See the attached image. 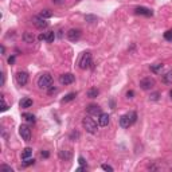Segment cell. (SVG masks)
Wrapping results in <instances>:
<instances>
[{
  "label": "cell",
  "instance_id": "6da1fadb",
  "mask_svg": "<svg viewBox=\"0 0 172 172\" xmlns=\"http://www.w3.org/2000/svg\"><path fill=\"white\" fill-rule=\"evenodd\" d=\"M82 127L86 129L88 133H91V134L97 133V124H95V121L91 118V117L86 116L84 120H82Z\"/></svg>",
  "mask_w": 172,
  "mask_h": 172
},
{
  "label": "cell",
  "instance_id": "4316f807",
  "mask_svg": "<svg viewBox=\"0 0 172 172\" xmlns=\"http://www.w3.org/2000/svg\"><path fill=\"white\" fill-rule=\"evenodd\" d=\"M0 171H1V172H14L11 167H8V165H6V164L0 165Z\"/></svg>",
  "mask_w": 172,
  "mask_h": 172
},
{
  "label": "cell",
  "instance_id": "ba28073f",
  "mask_svg": "<svg viewBox=\"0 0 172 172\" xmlns=\"http://www.w3.org/2000/svg\"><path fill=\"white\" fill-rule=\"evenodd\" d=\"M16 82H18L20 86H24L28 82V74L26 73V71H19V73L16 74Z\"/></svg>",
  "mask_w": 172,
  "mask_h": 172
},
{
  "label": "cell",
  "instance_id": "b9f144b4",
  "mask_svg": "<svg viewBox=\"0 0 172 172\" xmlns=\"http://www.w3.org/2000/svg\"><path fill=\"white\" fill-rule=\"evenodd\" d=\"M1 85H4V74L1 73Z\"/></svg>",
  "mask_w": 172,
  "mask_h": 172
},
{
  "label": "cell",
  "instance_id": "836d02e7",
  "mask_svg": "<svg viewBox=\"0 0 172 172\" xmlns=\"http://www.w3.org/2000/svg\"><path fill=\"white\" fill-rule=\"evenodd\" d=\"M78 163L81 165H86V162H85V159L82 157V156H79V159H78Z\"/></svg>",
  "mask_w": 172,
  "mask_h": 172
},
{
  "label": "cell",
  "instance_id": "60d3db41",
  "mask_svg": "<svg viewBox=\"0 0 172 172\" xmlns=\"http://www.w3.org/2000/svg\"><path fill=\"white\" fill-rule=\"evenodd\" d=\"M4 53H6V47H4V46H1V54L4 55Z\"/></svg>",
  "mask_w": 172,
  "mask_h": 172
},
{
  "label": "cell",
  "instance_id": "8992f818",
  "mask_svg": "<svg viewBox=\"0 0 172 172\" xmlns=\"http://www.w3.org/2000/svg\"><path fill=\"white\" fill-rule=\"evenodd\" d=\"M153 86H155V79L151 77L143 78L140 81V88L143 89V90H151Z\"/></svg>",
  "mask_w": 172,
  "mask_h": 172
},
{
  "label": "cell",
  "instance_id": "7c38bea8",
  "mask_svg": "<svg viewBox=\"0 0 172 172\" xmlns=\"http://www.w3.org/2000/svg\"><path fill=\"white\" fill-rule=\"evenodd\" d=\"M109 121H110V117H109L108 113H101L98 116V124L101 127H108Z\"/></svg>",
  "mask_w": 172,
  "mask_h": 172
},
{
  "label": "cell",
  "instance_id": "d6986e66",
  "mask_svg": "<svg viewBox=\"0 0 172 172\" xmlns=\"http://www.w3.org/2000/svg\"><path fill=\"white\" fill-rule=\"evenodd\" d=\"M54 39H55V32L54 31H49V32H46V42H54Z\"/></svg>",
  "mask_w": 172,
  "mask_h": 172
},
{
  "label": "cell",
  "instance_id": "4fadbf2b",
  "mask_svg": "<svg viewBox=\"0 0 172 172\" xmlns=\"http://www.w3.org/2000/svg\"><path fill=\"white\" fill-rule=\"evenodd\" d=\"M130 125H132V123H130L129 117H128L127 114H124V116L120 117V127L121 128H129Z\"/></svg>",
  "mask_w": 172,
  "mask_h": 172
},
{
  "label": "cell",
  "instance_id": "8fae6325",
  "mask_svg": "<svg viewBox=\"0 0 172 172\" xmlns=\"http://www.w3.org/2000/svg\"><path fill=\"white\" fill-rule=\"evenodd\" d=\"M34 24L42 30V28H46L49 26V22H46V19L40 18V16H35V18H34Z\"/></svg>",
  "mask_w": 172,
  "mask_h": 172
},
{
  "label": "cell",
  "instance_id": "30bf717a",
  "mask_svg": "<svg viewBox=\"0 0 172 172\" xmlns=\"http://www.w3.org/2000/svg\"><path fill=\"white\" fill-rule=\"evenodd\" d=\"M86 112L89 113V114H94V116H100L101 114V108H100L97 104H91V105H89L88 108H86Z\"/></svg>",
  "mask_w": 172,
  "mask_h": 172
},
{
  "label": "cell",
  "instance_id": "ee69618b",
  "mask_svg": "<svg viewBox=\"0 0 172 172\" xmlns=\"http://www.w3.org/2000/svg\"><path fill=\"white\" fill-rule=\"evenodd\" d=\"M171 169H172V168H171Z\"/></svg>",
  "mask_w": 172,
  "mask_h": 172
},
{
  "label": "cell",
  "instance_id": "d590c367",
  "mask_svg": "<svg viewBox=\"0 0 172 172\" xmlns=\"http://www.w3.org/2000/svg\"><path fill=\"white\" fill-rule=\"evenodd\" d=\"M40 156H42V157H45V159H47V157H49V156H50V153H49V152H47V151H43L42 153H40Z\"/></svg>",
  "mask_w": 172,
  "mask_h": 172
},
{
  "label": "cell",
  "instance_id": "d6a6232c",
  "mask_svg": "<svg viewBox=\"0 0 172 172\" xmlns=\"http://www.w3.org/2000/svg\"><path fill=\"white\" fill-rule=\"evenodd\" d=\"M56 90H58V89H56L55 86H50L49 90H47V93H49V94L51 95V94H54V93H56Z\"/></svg>",
  "mask_w": 172,
  "mask_h": 172
},
{
  "label": "cell",
  "instance_id": "9c48e42d",
  "mask_svg": "<svg viewBox=\"0 0 172 172\" xmlns=\"http://www.w3.org/2000/svg\"><path fill=\"white\" fill-rule=\"evenodd\" d=\"M134 12H136L137 15H143V16H148V18L153 15V11L147 8V7H136L134 8Z\"/></svg>",
  "mask_w": 172,
  "mask_h": 172
},
{
  "label": "cell",
  "instance_id": "5b68a950",
  "mask_svg": "<svg viewBox=\"0 0 172 172\" xmlns=\"http://www.w3.org/2000/svg\"><path fill=\"white\" fill-rule=\"evenodd\" d=\"M66 36L70 42H77V40H79V38H81V30H78V28H71V30L67 31Z\"/></svg>",
  "mask_w": 172,
  "mask_h": 172
},
{
  "label": "cell",
  "instance_id": "7a4b0ae2",
  "mask_svg": "<svg viewBox=\"0 0 172 172\" xmlns=\"http://www.w3.org/2000/svg\"><path fill=\"white\" fill-rule=\"evenodd\" d=\"M90 65H91V54L89 53V51L82 53L81 56H79V61H78V66H79V69L86 70L88 67H90Z\"/></svg>",
  "mask_w": 172,
  "mask_h": 172
},
{
  "label": "cell",
  "instance_id": "f35d334b",
  "mask_svg": "<svg viewBox=\"0 0 172 172\" xmlns=\"http://www.w3.org/2000/svg\"><path fill=\"white\" fill-rule=\"evenodd\" d=\"M159 98V93H155V94L151 95V100H157Z\"/></svg>",
  "mask_w": 172,
  "mask_h": 172
},
{
  "label": "cell",
  "instance_id": "d4e9b609",
  "mask_svg": "<svg viewBox=\"0 0 172 172\" xmlns=\"http://www.w3.org/2000/svg\"><path fill=\"white\" fill-rule=\"evenodd\" d=\"M59 157L61 159H65V160H69V159H70L71 157V153H70V152H67V151H61L59 152Z\"/></svg>",
  "mask_w": 172,
  "mask_h": 172
},
{
  "label": "cell",
  "instance_id": "83f0119b",
  "mask_svg": "<svg viewBox=\"0 0 172 172\" xmlns=\"http://www.w3.org/2000/svg\"><path fill=\"white\" fill-rule=\"evenodd\" d=\"M164 39L165 40H172V30H168V31L164 32Z\"/></svg>",
  "mask_w": 172,
  "mask_h": 172
},
{
  "label": "cell",
  "instance_id": "e0dca14e",
  "mask_svg": "<svg viewBox=\"0 0 172 172\" xmlns=\"http://www.w3.org/2000/svg\"><path fill=\"white\" fill-rule=\"evenodd\" d=\"M98 94H100V90L97 88H91V89H89L88 90V97L89 98H95Z\"/></svg>",
  "mask_w": 172,
  "mask_h": 172
},
{
  "label": "cell",
  "instance_id": "4dcf8cb0",
  "mask_svg": "<svg viewBox=\"0 0 172 172\" xmlns=\"http://www.w3.org/2000/svg\"><path fill=\"white\" fill-rule=\"evenodd\" d=\"M70 137H71V140H73V141L78 140V139H79V132H77V130H74L73 133L70 134Z\"/></svg>",
  "mask_w": 172,
  "mask_h": 172
},
{
  "label": "cell",
  "instance_id": "603a6c76",
  "mask_svg": "<svg viewBox=\"0 0 172 172\" xmlns=\"http://www.w3.org/2000/svg\"><path fill=\"white\" fill-rule=\"evenodd\" d=\"M127 116L129 117V120H130V123L132 124L136 123V120H137V113L136 112H129V113H127Z\"/></svg>",
  "mask_w": 172,
  "mask_h": 172
},
{
  "label": "cell",
  "instance_id": "8d00e7d4",
  "mask_svg": "<svg viewBox=\"0 0 172 172\" xmlns=\"http://www.w3.org/2000/svg\"><path fill=\"white\" fill-rule=\"evenodd\" d=\"M8 63H10V65L15 63V56H14V55H12V56H10V58H8Z\"/></svg>",
  "mask_w": 172,
  "mask_h": 172
},
{
  "label": "cell",
  "instance_id": "e575fe53",
  "mask_svg": "<svg viewBox=\"0 0 172 172\" xmlns=\"http://www.w3.org/2000/svg\"><path fill=\"white\" fill-rule=\"evenodd\" d=\"M133 95H134L133 90H129V91H127V97H128V98H133Z\"/></svg>",
  "mask_w": 172,
  "mask_h": 172
},
{
  "label": "cell",
  "instance_id": "f1b7e54d",
  "mask_svg": "<svg viewBox=\"0 0 172 172\" xmlns=\"http://www.w3.org/2000/svg\"><path fill=\"white\" fill-rule=\"evenodd\" d=\"M34 163H35V160H34V159H26L24 162H23V165H24V167H28V165H32L34 164Z\"/></svg>",
  "mask_w": 172,
  "mask_h": 172
},
{
  "label": "cell",
  "instance_id": "7402d4cb",
  "mask_svg": "<svg viewBox=\"0 0 172 172\" xmlns=\"http://www.w3.org/2000/svg\"><path fill=\"white\" fill-rule=\"evenodd\" d=\"M163 81H164L165 84H172V71H169V73H167L165 75H163Z\"/></svg>",
  "mask_w": 172,
  "mask_h": 172
},
{
  "label": "cell",
  "instance_id": "277c9868",
  "mask_svg": "<svg viewBox=\"0 0 172 172\" xmlns=\"http://www.w3.org/2000/svg\"><path fill=\"white\" fill-rule=\"evenodd\" d=\"M19 134L24 141H31V129L28 128V125H20L19 128Z\"/></svg>",
  "mask_w": 172,
  "mask_h": 172
},
{
  "label": "cell",
  "instance_id": "ac0fdd59",
  "mask_svg": "<svg viewBox=\"0 0 172 172\" xmlns=\"http://www.w3.org/2000/svg\"><path fill=\"white\" fill-rule=\"evenodd\" d=\"M32 156V149L31 148H26L24 151L22 152V159L23 160H26V159H28V157H31Z\"/></svg>",
  "mask_w": 172,
  "mask_h": 172
},
{
  "label": "cell",
  "instance_id": "9a60e30c",
  "mask_svg": "<svg viewBox=\"0 0 172 172\" xmlns=\"http://www.w3.org/2000/svg\"><path fill=\"white\" fill-rule=\"evenodd\" d=\"M23 40H24L26 43H34V40H35V35L32 34V32H24L23 34Z\"/></svg>",
  "mask_w": 172,
  "mask_h": 172
},
{
  "label": "cell",
  "instance_id": "5bb4252c",
  "mask_svg": "<svg viewBox=\"0 0 172 172\" xmlns=\"http://www.w3.org/2000/svg\"><path fill=\"white\" fill-rule=\"evenodd\" d=\"M19 105H20V108L27 109V108H30V106H32V100H31V98H28V97H26V98L20 100Z\"/></svg>",
  "mask_w": 172,
  "mask_h": 172
},
{
  "label": "cell",
  "instance_id": "1f68e13d",
  "mask_svg": "<svg viewBox=\"0 0 172 172\" xmlns=\"http://www.w3.org/2000/svg\"><path fill=\"white\" fill-rule=\"evenodd\" d=\"M101 168L104 169V171H109V172H113V167H110V165H108V164H102V165H101Z\"/></svg>",
  "mask_w": 172,
  "mask_h": 172
},
{
  "label": "cell",
  "instance_id": "52a82bcc",
  "mask_svg": "<svg viewBox=\"0 0 172 172\" xmlns=\"http://www.w3.org/2000/svg\"><path fill=\"white\" fill-rule=\"evenodd\" d=\"M75 81V77H74L71 73H66V74H62L59 77V82L61 85H71L73 82Z\"/></svg>",
  "mask_w": 172,
  "mask_h": 172
},
{
  "label": "cell",
  "instance_id": "f546056e",
  "mask_svg": "<svg viewBox=\"0 0 172 172\" xmlns=\"http://www.w3.org/2000/svg\"><path fill=\"white\" fill-rule=\"evenodd\" d=\"M1 101H3V108H1V112H6V110H8V104H7V101H6V98H4V95L1 97Z\"/></svg>",
  "mask_w": 172,
  "mask_h": 172
},
{
  "label": "cell",
  "instance_id": "ab89813d",
  "mask_svg": "<svg viewBox=\"0 0 172 172\" xmlns=\"http://www.w3.org/2000/svg\"><path fill=\"white\" fill-rule=\"evenodd\" d=\"M39 39H40V40H46V32L45 34H40V35H39Z\"/></svg>",
  "mask_w": 172,
  "mask_h": 172
},
{
  "label": "cell",
  "instance_id": "3957f363",
  "mask_svg": "<svg viewBox=\"0 0 172 172\" xmlns=\"http://www.w3.org/2000/svg\"><path fill=\"white\" fill-rule=\"evenodd\" d=\"M51 84H53V77L47 73L42 74V75L38 78V86L40 89H49L50 86H51Z\"/></svg>",
  "mask_w": 172,
  "mask_h": 172
},
{
  "label": "cell",
  "instance_id": "74e56055",
  "mask_svg": "<svg viewBox=\"0 0 172 172\" xmlns=\"http://www.w3.org/2000/svg\"><path fill=\"white\" fill-rule=\"evenodd\" d=\"M53 3L54 4H63L65 0H53Z\"/></svg>",
  "mask_w": 172,
  "mask_h": 172
},
{
  "label": "cell",
  "instance_id": "484cf974",
  "mask_svg": "<svg viewBox=\"0 0 172 172\" xmlns=\"http://www.w3.org/2000/svg\"><path fill=\"white\" fill-rule=\"evenodd\" d=\"M85 20L89 22V23H94V22H97V16H94V15H86Z\"/></svg>",
  "mask_w": 172,
  "mask_h": 172
},
{
  "label": "cell",
  "instance_id": "cb8c5ba5",
  "mask_svg": "<svg viewBox=\"0 0 172 172\" xmlns=\"http://www.w3.org/2000/svg\"><path fill=\"white\" fill-rule=\"evenodd\" d=\"M75 97H77V93H69V94L62 100V102H69V101H71V100H74Z\"/></svg>",
  "mask_w": 172,
  "mask_h": 172
},
{
  "label": "cell",
  "instance_id": "2e32d148",
  "mask_svg": "<svg viewBox=\"0 0 172 172\" xmlns=\"http://www.w3.org/2000/svg\"><path fill=\"white\" fill-rule=\"evenodd\" d=\"M163 70V63H156V65H152L151 66V71L155 74H160Z\"/></svg>",
  "mask_w": 172,
  "mask_h": 172
},
{
  "label": "cell",
  "instance_id": "7bdbcfd3",
  "mask_svg": "<svg viewBox=\"0 0 172 172\" xmlns=\"http://www.w3.org/2000/svg\"><path fill=\"white\" fill-rule=\"evenodd\" d=\"M169 97H171V100H172V89L169 90Z\"/></svg>",
  "mask_w": 172,
  "mask_h": 172
},
{
  "label": "cell",
  "instance_id": "ffe728a7",
  "mask_svg": "<svg viewBox=\"0 0 172 172\" xmlns=\"http://www.w3.org/2000/svg\"><path fill=\"white\" fill-rule=\"evenodd\" d=\"M39 16H40V18H43V19H49V18H51V16H53V12H51L50 10H43L42 12L39 14Z\"/></svg>",
  "mask_w": 172,
  "mask_h": 172
},
{
  "label": "cell",
  "instance_id": "44dd1931",
  "mask_svg": "<svg viewBox=\"0 0 172 172\" xmlns=\"http://www.w3.org/2000/svg\"><path fill=\"white\" fill-rule=\"evenodd\" d=\"M23 117L26 118V121H27V123H30V124L35 123V116H34V114H31V113H24V114H23Z\"/></svg>",
  "mask_w": 172,
  "mask_h": 172
}]
</instances>
